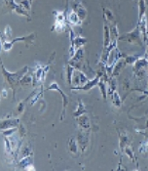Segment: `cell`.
<instances>
[{"label":"cell","mask_w":148,"mask_h":171,"mask_svg":"<svg viewBox=\"0 0 148 171\" xmlns=\"http://www.w3.org/2000/svg\"><path fill=\"white\" fill-rule=\"evenodd\" d=\"M65 28V18H64L63 12H59L56 17V24L55 28L58 32H62Z\"/></svg>","instance_id":"6da1fadb"},{"label":"cell","mask_w":148,"mask_h":171,"mask_svg":"<svg viewBox=\"0 0 148 171\" xmlns=\"http://www.w3.org/2000/svg\"><path fill=\"white\" fill-rule=\"evenodd\" d=\"M110 44V32L107 26H104V48L107 49Z\"/></svg>","instance_id":"5b68a950"},{"label":"cell","mask_w":148,"mask_h":171,"mask_svg":"<svg viewBox=\"0 0 148 171\" xmlns=\"http://www.w3.org/2000/svg\"><path fill=\"white\" fill-rule=\"evenodd\" d=\"M126 154L129 155V158L131 159H134V152L131 149V147H126Z\"/></svg>","instance_id":"9c48e42d"},{"label":"cell","mask_w":148,"mask_h":171,"mask_svg":"<svg viewBox=\"0 0 148 171\" xmlns=\"http://www.w3.org/2000/svg\"><path fill=\"white\" fill-rule=\"evenodd\" d=\"M68 21H69L70 24L76 25V26L81 25V22H82V20H81L80 18H79L77 13L75 12L74 10H72L71 12L69 13V15H68Z\"/></svg>","instance_id":"3957f363"},{"label":"cell","mask_w":148,"mask_h":171,"mask_svg":"<svg viewBox=\"0 0 148 171\" xmlns=\"http://www.w3.org/2000/svg\"><path fill=\"white\" fill-rule=\"evenodd\" d=\"M112 100H113V104H114L116 107H120L121 106V100L120 97L117 92H114L112 94Z\"/></svg>","instance_id":"8992f818"},{"label":"cell","mask_w":148,"mask_h":171,"mask_svg":"<svg viewBox=\"0 0 148 171\" xmlns=\"http://www.w3.org/2000/svg\"><path fill=\"white\" fill-rule=\"evenodd\" d=\"M138 8H139V13H138V16L140 20L143 16H145V11H146V4H145V0H139L138 2Z\"/></svg>","instance_id":"277c9868"},{"label":"cell","mask_w":148,"mask_h":171,"mask_svg":"<svg viewBox=\"0 0 148 171\" xmlns=\"http://www.w3.org/2000/svg\"><path fill=\"white\" fill-rule=\"evenodd\" d=\"M100 75H97L96 78L92 79L91 81H89V80L87 81V83L83 87H77V89H79V90H85V91L90 90V89L94 88V87L96 86V85H97L98 82H100Z\"/></svg>","instance_id":"7a4b0ae2"},{"label":"cell","mask_w":148,"mask_h":171,"mask_svg":"<svg viewBox=\"0 0 148 171\" xmlns=\"http://www.w3.org/2000/svg\"><path fill=\"white\" fill-rule=\"evenodd\" d=\"M148 152V141H143L139 146V153H147Z\"/></svg>","instance_id":"52a82bcc"},{"label":"cell","mask_w":148,"mask_h":171,"mask_svg":"<svg viewBox=\"0 0 148 171\" xmlns=\"http://www.w3.org/2000/svg\"><path fill=\"white\" fill-rule=\"evenodd\" d=\"M104 15H105V17H107V19H108V20H110V21H112L113 19H114L113 14L110 12L108 9H104Z\"/></svg>","instance_id":"ba28073f"},{"label":"cell","mask_w":148,"mask_h":171,"mask_svg":"<svg viewBox=\"0 0 148 171\" xmlns=\"http://www.w3.org/2000/svg\"><path fill=\"white\" fill-rule=\"evenodd\" d=\"M98 85L100 86V90H101L102 96H103V98H106V92H105V87H104L103 82L100 80V82H98Z\"/></svg>","instance_id":"30bf717a"},{"label":"cell","mask_w":148,"mask_h":171,"mask_svg":"<svg viewBox=\"0 0 148 171\" xmlns=\"http://www.w3.org/2000/svg\"><path fill=\"white\" fill-rule=\"evenodd\" d=\"M2 94H3V96H4V97H6L7 96V91L6 90H4V89H3V91H2Z\"/></svg>","instance_id":"8fae6325"}]
</instances>
